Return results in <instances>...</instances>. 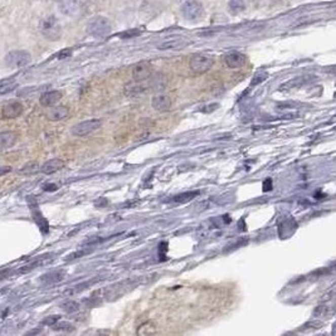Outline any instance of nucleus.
<instances>
[{
    "label": "nucleus",
    "mask_w": 336,
    "mask_h": 336,
    "mask_svg": "<svg viewBox=\"0 0 336 336\" xmlns=\"http://www.w3.org/2000/svg\"><path fill=\"white\" fill-rule=\"evenodd\" d=\"M39 29H41L42 35L44 38L52 42L58 41L62 35V27L59 24L58 19L54 15H49V17L44 18L41 22V24H39Z\"/></svg>",
    "instance_id": "obj_1"
},
{
    "label": "nucleus",
    "mask_w": 336,
    "mask_h": 336,
    "mask_svg": "<svg viewBox=\"0 0 336 336\" xmlns=\"http://www.w3.org/2000/svg\"><path fill=\"white\" fill-rule=\"evenodd\" d=\"M87 30L93 37H105V35L111 33L112 24L106 17L97 15V17H93L92 19H90V22L87 23Z\"/></svg>",
    "instance_id": "obj_2"
},
{
    "label": "nucleus",
    "mask_w": 336,
    "mask_h": 336,
    "mask_svg": "<svg viewBox=\"0 0 336 336\" xmlns=\"http://www.w3.org/2000/svg\"><path fill=\"white\" fill-rule=\"evenodd\" d=\"M214 64V58L207 54H194L190 58L189 67L195 74H203L209 71Z\"/></svg>",
    "instance_id": "obj_3"
},
{
    "label": "nucleus",
    "mask_w": 336,
    "mask_h": 336,
    "mask_svg": "<svg viewBox=\"0 0 336 336\" xmlns=\"http://www.w3.org/2000/svg\"><path fill=\"white\" fill-rule=\"evenodd\" d=\"M181 14L186 20L197 22L198 19H200L204 15V7L198 0H186L181 5Z\"/></svg>",
    "instance_id": "obj_4"
},
{
    "label": "nucleus",
    "mask_w": 336,
    "mask_h": 336,
    "mask_svg": "<svg viewBox=\"0 0 336 336\" xmlns=\"http://www.w3.org/2000/svg\"><path fill=\"white\" fill-rule=\"evenodd\" d=\"M32 62V56L27 51H12L5 57V63L8 67L20 68Z\"/></svg>",
    "instance_id": "obj_5"
},
{
    "label": "nucleus",
    "mask_w": 336,
    "mask_h": 336,
    "mask_svg": "<svg viewBox=\"0 0 336 336\" xmlns=\"http://www.w3.org/2000/svg\"><path fill=\"white\" fill-rule=\"evenodd\" d=\"M101 126H102V121H101V120L97 119L87 120V121H83L80 122V124L74 125V126L72 127L71 132L73 136H78V137L87 136V135L92 134V132H95L96 130L100 129Z\"/></svg>",
    "instance_id": "obj_6"
},
{
    "label": "nucleus",
    "mask_w": 336,
    "mask_h": 336,
    "mask_svg": "<svg viewBox=\"0 0 336 336\" xmlns=\"http://www.w3.org/2000/svg\"><path fill=\"white\" fill-rule=\"evenodd\" d=\"M153 74V67L149 62H140V63L135 64L132 68V78L136 82H142V81L147 80Z\"/></svg>",
    "instance_id": "obj_7"
},
{
    "label": "nucleus",
    "mask_w": 336,
    "mask_h": 336,
    "mask_svg": "<svg viewBox=\"0 0 336 336\" xmlns=\"http://www.w3.org/2000/svg\"><path fill=\"white\" fill-rule=\"evenodd\" d=\"M59 12L67 17H74L80 13L81 0H58Z\"/></svg>",
    "instance_id": "obj_8"
},
{
    "label": "nucleus",
    "mask_w": 336,
    "mask_h": 336,
    "mask_svg": "<svg viewBox=\"0 0 336 336\" xmlns=\"http://www.w3.org/2000/svg\"><path fill=\"white\" fill-rule=\"evenodd\" d=\"M188 44V41L183 37H171L163 41L161 43H159L158 49L160 51H176V49L184 48Z\"/></svg>",
    "instance_id": "obj_9"
},
{
    "label": "nucleus",
    "mask_w": 336,
    "mask_h": 336,
    "mask_svg": "<svg viewBox=\"0 0 336 336\" xmlns=\"http://www.w3.org/2000/svg\"><path fill=\"white\" fill-rule=\"evenodd\" d=\"M151 106H153L154 110L159 112H166L170 110L171 106H173V100H171L170 96L160 93V95L154 96L153 101H151Z\"/></svg>",
    "instance_id": "obj_10"
},
{
    "label": "nucleus",
    "mask_w": 336,
    "mask_h": 336,
    "mask_svg": "<svg viewBox=\"0 0 336 336\" xmlns=\"http://www.w3.org/2000/svg\"><path fill=\"white\" fill-rule=\"evenodd\" d=\"M23 114V105L18 101H9L3 106V119H15Z\"/></svg>",
    "instance_id": "obj_11"
},
{
    "label": "nucleus",
    "mask_w": 336,
    "mask_h": 336,
    "mask_svg": "<svg viewBox=\"0 0 336 336\" xmlns=\"http://www.w3.org/2000/svg\"><path fill=\"white\" fill-rule=\"evenodd\" d=\"M246 56H244L243 53H241V52H229L228 54H226V57H224V62H226L227 66L229 67V68H241V67H243L244 64H246Z\"/></svg>",
    "instance_id": "obj_12"
},
{
    "label": "nucleus",
    "mask_w": 336,
    "mask_h": 336,
    "mask_svg": "<svg viewBox=\"0 0 336 336\" xmlns=\"http://www.w3.org/2000/svg\"><path fill=\"white\" fill-rule=\"evenodd\" d=\"M62 97H63V93L61 91H49V92L43 93L41 96L39 102L44 107H53L62 100Z\"/></svg>",
    "instance_id": "obj_13"
},
{
    "label": "nucleus",
    "mask_w": 336,
    "mask_h": 336,
    "mask_svg": "<svg viewBox=\"0 0 336 336\" xmlns=\"http://www.w3.org/2000/svg\"><path fill=\"white\" fill-rule=\"evenodd\" d=\"M68 115H69L68 107L61 105V106H53V107L48 111V114H47V117H48V120H51V121H61V120L67 119Z\"/></svg>",
    "instance_id": "obj_14"
},
{
    "label": "nucleus",
    "mask_w": 336,
    "mask_h": 336,
    "mask_svg": "<svg viewBox=\"0 0 336 336\" xmlns=\"http://www.w3.org/2000/svg\"><path fill=\"white\" fill-rule=\"evenodd\" d=\"M63 166H64L63 160H61V159H51V160L46 161V163L42 165L41 171H42V173L51 175V174H53V173H56V171L61 170Z\"/></svg>",
    "instance_id": "obj_15"
},
{
    "label": "nucleus",
    "mask_w": 336,
    "mask_h": 336,
    "mask_svg": "<svg viewBox=\"0 0 336 336\" xmlns=\"http://www.w3.org/2000/svg\"><path fill=\"white\" fill-rule=\"evenodd\" d=\"M199 193H200L199 190H195V192H186V193H183V194H178V195H175L174 198H171L170 202L176 203V204H185V203L194 199L195 197H198Z\"/></svg>",
    "instance_id": "obj_16"
},
{
    "label": "nucleus",
    "mask_w": 336,
    "mask_h": 336,
    "mask_svg": "<svg viewBox=\"0 0 336 336\" xmlns=\"http://www.w3.org/2000/svg\"><path fill=\"white\" fill-rule=\"evenodd\" d=\"M0 137H2V147H3V150L9 149V147H12L13 145L15 144V141H17V135H15L14 132H12V131H4V132H2Z\"/></svg>",
    "instance_id": "obj_17"
},
{
    "label": "nucleus",
    "mask_w": 336,
    "mask_h": 336,
    "mask_svg": "<svg viewBox=\"0 0 336 336\" xmlns=\"http://www.w3.org/2000/svg\"><path fill=\"white\" fill-rule=\"evenodd\" d=\"M63 278H64L63 271H62V272L61 271H54V272L44 275L43 278H42V282L46 283V285H52V283L59 282V281H62Z\"/></svg>",
    "instance_id": "obj_18"
},
{
    "label": "nucleus",
    "mask_w": 336,
    "mask_h": 336,
    "mask_svg": "<svg viewBox=\"0 0 336 336\" xmlns=\"http://www.w3.org/2000/svg\"><path fill=\"white\" fill-rule=\"evenodd\" d=\"M156 332V325L154 321H146L144 322L142 325H140L136 330L137 335L141 336H147V335H153Z\"/></svg>",
    "instance_id": "obj_19"
},
{
    "label": "nucleus",
    "mask_w": 336,
    "mask_h": 336,
    "mask_svg": "<svg viewBox=\"0 0 336 336\" xmlns=\"http://www.w3.org/2000/svg\"><path fill=\"white\" fill-rule=\"evenodd\" d=\"M145 91L144 87H141L140 85H136V83H132V85H127L125 87V95L127 97H139L140 95H142Z\"/></svg>",
    "instance_id": "obj_20"
},
{
    "label": "nucleus",
    "mask_w": 336,
    "mask_h": 336,
    "mask_svg": "<svg viewBox=\"0 0 336 336\" xmlns=\"http://www.w3.org/2000/svg\"><path fill=\"white\" fill-rule=\"evenodd\" d=\"M228 7L233 14H238V13L246 10V3L244 0H229Z\"/></svg>",
    "instance_id": "obj_21"
},
{
    "label": "nucleus",
    "mask_w": 336,
    "mask_h": 336,
    "mask_svg": "<svg viewBox=\"0 0 336 336\" xmlns=\"http://www.w3.org/2000/svg\"><path fill=\"white\" fill-rule=\"evenodd\" d=\"M17 87V81L14 78H8V80H3L0 83V93L5 95L7 92H10L12 90Z\"/></svg>",
    "instance_id": "obj_22"
},
{
    "label": "nucleus",
    "mask_w": 336,
    "mask_h": 336,
    "mask_svg": "<svg viewBox=\"0 0 336 336\" xmlns=\"http://www.w3.org/2000/svg\"><path fill=\"white\" fill-rule=\"evenodd\" d=\"M62 309L67 312V314H74V312L80 311V304L73 301V300H69L62 304Z\"/></svg>",
    "instance_id": "obj_23"
},
{
    "label": "nucleus",
    "mask_w": 336,
    "mask_h": 336,
    "mask_svg": "<svg viewBox=\"0 0 336 336\" xmlns=\"http://www.w3.org/2000/svg\"><path fill=\"white\" fill-rule=\"evenodd\" d=\"M153 86L156 88V90H163L165 88L166 86V80L163 74H158L154 77L153 80Z\"/></svg>",
    "instance_id": "obj_24"
},
{
    "label": "nucleus",
    "mask_w": 336,
    "mask_h": 336,
    "mask_svg": "<svg viewBox=\"0 0 336 336\" xmlns=\"http://www.w3.org/2000/svg\"><path fill=\"white\" fill-rule=\"evenodd\" d=\"M267 77H268V73H267V72H265V71H259V72H257V73L254 74L253 80H252L251 85H252V86H257V85H259V83H262L263 81L267 80Z\"/></svg>",
    "instance_id": "obj_25"
},
{
    "label": "nucleus",
    "mask_w": 336,
    "mask_h": 336,
    "mask_svg": "<svg viewBox=\"0 0 336 336\" xmlns=\"http://www.w3.org/2000/svg\"><path fill=\"white\" fill-rule=\"evenodd\" d=\"M38 164L37 163H30V164H27V165L24 166V168L20 170V173L22 174H27V175H30V174H34L35 171L38 170Z\"/></svg>",
    "instance_id": "obj_26"
},
{
    "label": "nucleus",
    "mask_w": 336,
    "mask_h": 336,
    "mask_svg": "<svg viewBox=\"0 0 336 336\" xmlns=\"http://www.w3.org/2000/svg\"><path fill=\"white\" fill-rule=\"evenodd\" d=\"M53 329L62 330V331H71V330H73V327H72V324H69V322H61V320H59V321L54 325Z\"/></svg>",
    "instance_id": "obj_27"
},
{
    "label": "nucleus",
    "mask_w": 336,
    "mask_h": 336,
    "mask_svg": "<svg viewBox=\"0 0 336 336\" xmlns=\"http://www.w3.org/2000/svg\"><path fill=\"white\" fill-rule=\"evenodd\" d=\"M61 320V316H58V315H54V316H49L47 317L46 320L43 321V325H48V326H52L53 327L54 325L57 324V322Z\"/></svg>",
    "instance_id": "obj_28"
},
{
    "label": "nucleus",
    "mask_w": 336,
    "mask_h": 336,
    "mask_svg": "<svg viewBox=\"0 0 336 336\" xmlns=\"http://www.w3.org/2000/svg\"><path fill=\"white\" fill-rule=\"evenodd\" d=\"M219 108V105L218 103H210V105H207L205 107L202 108V112H204V114H210V112L215 111Z\"/></svg>",
    "instance_id": "obj_29"
},
{
    "label": "nucleus",
    "mask_w": 336,
    "mask_h": 336,
    "mask_svg": "<svg viewBox=\"0 0 336 336\" xmlns=\"http://www.w3.org/2000/svg\"><path fill=\"white\" fill-rule=\"evenodd\" d=\"M140 30L139 29H132V30H129V32L124 33V34H120V37L121 38H130V37H136V35L140 34Z\"/></svg>",
    "instance_id": "obj_30"
},
{
    "label": "nucleus",
    "mask_w": 336,
    "mask_h": 336,
    "mask_svg": "<svg viewBox=\"0 0 336 336\" xmlns=\"http://www.w3.org/2000/svg\"><path fill=\"white\" fill-rule=\"evenodd\" d=\"M271 189H272V180H271V179H267V180L263 183V190H265V192H268V190Z\"/></svg>",
    "instance_id": "obj_31"
},
{
    "label": "nucleus",
    "mask_w": 336,
    "mask_h": 336,
    "mask_svg": "<svg viewBox=\"0 0 336 336\" xmlns=\"http://www.w3.org/2000/svg\"><path fill=\"white\" fill-rule=\"evenodd\" d=\"M72 54V51L71 49H64L63 52H61V53H59V58H64V57H68V56H71Z\"/></svg>",
    "instance_id": "obj_32"
},
{
    "label": "nucleus",
    "mask_w": 336,
    "mask_h": 336,
    "mask_svg": "<svg viewBox=\"0 0 336 336\" xmlns=\"http://www.w3.org/2000/svg\"><path fill=\"white\" fill-rule=\"evenodd\" d=\"M12 170V168H10V166H8V168H5V166H2V175H5V174L8 173V171H10Z\"/></svg>",
    "instance_id": "obj_33"
},
{
    "label": "nucleus",
    "mask_w": 336,
    "mask_h": 336,
    "mask_svg": "<svg viewBox=\"0 0 336 336\" xmlns=\"http://www.w3.org/2000/svg\"><path fill=\"white\" fill-rule=\"evenodd\" d=\"M44 190H47V192H53V190H57L58 189V186L54 185V186H43Z\"/></svg>",
    "instance_id": "obj_34"
}]
</instances>
